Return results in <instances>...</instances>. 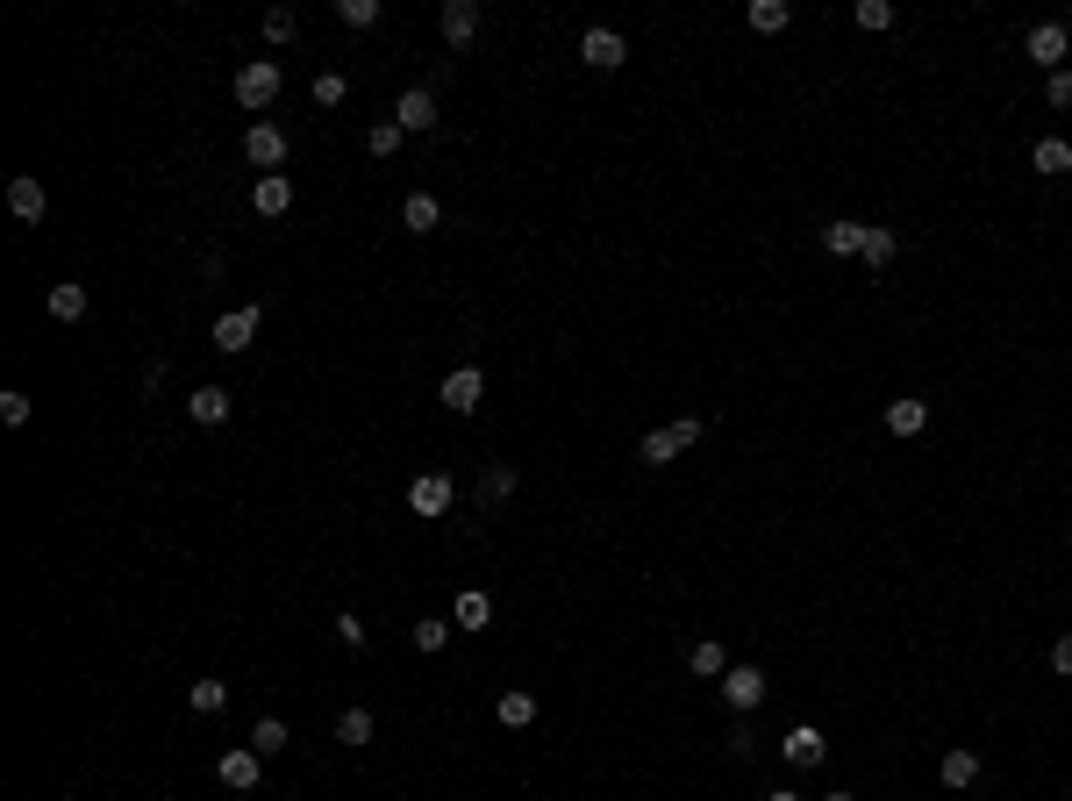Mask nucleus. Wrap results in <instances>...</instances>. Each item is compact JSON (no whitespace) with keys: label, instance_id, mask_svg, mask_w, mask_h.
Segmentation results:
<instances>
[{"label":"nucleus","instance_id":"obj_1","mask_svg":"<svg viewBox=\"0 0 1072 801\" xmlns=\"http://www.w3.org/2000/svg\"><path fill=\"white\" fill-rule=\"evenodd\" d=\"M243 158L257 165V179L279 172L287 165V129H279V122H251V129H243Z\"/></svg>","mask_w":1072,"mask_h":801},{"label":"nucleus","instance_id":"obj_2","mask_svg":"<svg viewBox=\"0 0 1072 801\" xmlns=\"http://www.w3.org/2000/svg\"><path fill=\"white\" fill-rule=\"evenodd\" d=\"M237 101L243 108H273L279 101V58H251V65L237 72Z\"/></svg>","mask_w":1072,"mask_h":801},{"label":"nucleus","instance_id":"obj_3","mask_svg":"<svg viewBox=\"0 0 1072 801\" xmlns=\"http://www.w3.org/2000/svg\"><path fill=\"white\" fill-rule=\"evenodd\" d=\"M1022 51H1030V65H1044V79H1051V72H1065V58H1072V36L1058 29V22H1037Z\"/></svg>","mask_w":1072,"mask_h":801},{"label":"nucleus","instance_id":"obj_4","mask_svg":"<svg viewBox=\"0 0 1072 801\" xmlns=\"http://www.w3.org/2000/svg\"><path fill=\"white\" fill-rule=\"evenodd\" d=\"M686 443H701V423H694V415H680L672 429H651V437H644V465H672Z\"/></svg>","mask_w":1072,"mask_h":801},{"label":"nucleus","instance_id":"obj_5","mask_svg":"<svg viewBox=\"0 0 1072 801\" xmlns=\"http://www.w3.org/2000/svg\"><path fill=\"white\" fill-rule=\"evenodd\" d=\"M393 122H401V129H408V137H429V129H437V93H429V86H408V93H401V101H393Z\"/></svg>","mask_w":1072,"mask_h":801},{"label":"nucleus","instance_id":"obj_6","mask_svg":"<svg viewBox=\"0 0 1072 801\" xmlns=\"http://www.w3.org/2000/svg\"><path fill=\"white\" fill-rule=\"evenodd\" d=\"M722 701H730L736 716H751V709L766 701V673H758V665H730V673H722Z\"/></svg>","mask_w":1072,"mask_h":801},{"label":"nucleus","instance_id":"obj_7","mask_svg":"<svg viewBox=\"0 0 1072 801\" xmlns=\"http://www.w3.org/2000/svg\"><path fill=\"white\" fill-rule=\"evenodd\" d=\"M257 323H265L257 308H229V315H215V351H229V359H237V351H251Z\"/></svg>","mask_w":1072,"mask_h":801},{"label":"nucleus","instance_id":"obj_8","mask_svg":"<svg viewBox=\"0 0 1072 801\" xmlns=\"http://www.w3.org/2000/svg\"><path fill=\"white\" fill-rule=\"evenodd\" d=\"M579 58H587L594 72H615L622 58H630V43H622V29H587L579 36Z\"/></svg>","mask_w":1072,"mask_h":801},{"label":"nucleus","instance_id":"obj_9","mask_svg":"<svg viewBox=\"0 0 1072 801\" xmlns=\"http://www.w3.org/2000/svg\"><path fill=\"white\" fill-rule=\"evenodd\" d=\"M479 393H487V379H479V365H458V373H443V409L451 415H472Z\"/></svg>","mask_w":1072,"mask_h":801},{"label":"nucleus","instance_id":"obj_10","mask_svg":"<svg viewBox=\"0 0 1072 801\" xmlns=\"http://www.w3.org/2000/svg\"><path fill=\"white\" fill-rule=\"evenodd\" d=\"M257 766H265V759H257L251 744H237V751H222V759H215V780L237 787V794H251V787H257Z\"/></svg>","mask_w":1072,"mask_h":801},{"label":"nucleus","instance_id":"obj_11","mask_svg":"<svg viewBox=\"0 0 1072 801\" xmlns=\"http://www.w3.org/2000/svg\"><path fill=\"white\" fill-rule=\"evenodd\" d=\"M251 208H257L265 222H279V215L293 208V179H287V172H265V179L251 187Z\"/></svg>","mask_w":1072,"mask_h":801},{"label":"nucleus","instance_id":"obj_12","mask_svg":"<svg viewBox=\"0 0 1072 801\" xmlns=\"http://www.w3.org/2000/svg\"><path fill=\"white\" fill-rule=\"evenodd\" d=\"M229 409H237V401H229V387H193V393H187V415H193L201 429H222V423H229Z\"/></svg>","mask_w":1072,"mask_h":801},{"label":"nucleus","instance_id":"obj_13","mask_svg":"<svg viewBox=\"0 0 1072 801\" xmlns=\"http://www.w3.org/2000/svg\"><path fill=\"white\" fill-rule=\"evenodd\" d=\"M472 36H479V8H472V0H443V43L465 51Z\"/></svg>","mask_w":1072,"mask_h":801},{"label":"nucleus","instance_id":"obj_14","mask_svg":"<svg viewBox=\"0 0 1072 801\" xmlns=\"http://www.w3.org/2000/svg\"><path fill=\"white\" fill-rule=\"evenodd\" d=\"M408 509L415 515H443V509H451V473H423L408 487Z\"/></svg>","mask_w":1072,"mask_h":801},{"label":"nucleus","instance_id":"obj_15","mask_svg":"<svg viewBox=\"0 0 1072 801\" xmlns=\"http://www.w3.org/2000/svg\"><path fill=\"white\" fill-rule=\"evenodd\" d=\"M786 766H822V759H830V744H822V730L816 723H800V730H786Z\"/></svg>","mask_w":1072,"mask_h":801},{"label":"nucleus","instance_id":"obj_16","mask_svg":"<svg viewBox=\"0 0 1072 801\" xmlns=\"http://www.w3.org/2000/svg\"><path fill=\"white\" fill-rule=\"evenodd\" d=\"M936 780L951 787V794H966L972 780H980V751H966V744H951L944 751V766H936Z\"/></svg>","mask_w":1072,"mask_h":801},{"label":"nucleus","instance_id":"obj_17","mask_svg":"<svg viewBox=\"0 0 1072 801\" xmlns=\"http://www.w3.org/2000/svg\"><path fill=\"white\" fill-rule=\"evenodd\" d=\"M8 208H15L22 222H43V179H29V172H22V179H8Z\"/></svg>","mask_w":1072,"mask_h":801},{"label":"nucleus","instance_id":"obj_18","mask_svg":"<svg viewBox=\"0 0 1072 801\" xmlns=\"http://www.w3.org/2000/svg\"><path fill=\"white\" fill-rule=\"evenodd\" d=\"M401 229H415V237H429V229H443V208H437V193H408V201H401Z\"/></svg>","mask_w":1072,"mask_h":801},{"label":"nucleus","instance_id":"obj_19","mask_svg":"<svg viewBox=\"0 0 1072 801\" xmlns=\"http://www.w3.org/2000/svg\"><path fill=\"white\" fill-rule=\"evenodd\" d=\"M886 429L894 437H922L930 429V401H886Z\"/></svg>","mask_w":1072,"mask_h":801},{"label":"nucleus","instance_id":"obj_20","mask_svg":"<svg viewBox=\"0 0 1072 801\" xmlns=\"http://www.w3.org/2000/svg\"><path fill=\"white\" fill-rule=\"evenodd\" d=\"M822 251L830 258H858L866 251V222H830V229H822Z\"/></svg>","mask_w":1072,"mask_h":801},{"label":"nucleus","instance_id":"obj_21","mask_svg":"<svg viewBox=\"0 0 1072 801\" xmlns=\"http://www.w3.org/2000/svg\"><path fill=\"white\" fill-rule=\"evenodd\" d=\"M686 665H694L701 680H722V673H730V651L715 644V637H701V644H694V651H686Z\"/></svg>","mask_w":1072,"mask_h":801},{"label":"nucleus","instance_id":"obj_22","mask_svg":"<svg viewBox=\"0 0 1072 801\" xmlns=\"http://www.w3.org/2000/svg\"><path fill=\"white\" fill-rule=\"evenodd\" d=\"M1030 165H1037L1044 179H1058V172H1072V143L1065 137H1044L1037 151H1030Z\"/></svg>","mask_w":1072,"mask_h":801},{"label":"nucleus","instance_id":"obj_23","mask_svg":"<svg viewBox=\"0 0 1072 801\" xmlns=\"http://www.w3.org/2000/svg\"><path fill=\"white\" fill-rule=\"evenodd\" d=\"M451 623H458V630H487V623H494V601H487V595L472 587V595H458V609H451Z\"/></svg>","mask_w":1072,"mask_h":801},{"label":"nucleus","instance_id":"obj_24","mask_svg":"<svg viewBox=\"0 0 1072 801\" xmlns=\"http://www.w3.org/2000/svg\"><path fill=\"white\" fill-rule=\"evenodd\" d=\"M187 709H193V716H222V709H229V687H222V680H193L187 687Z\"/></svg>","mask_w":1072,"mask_h":801},{"label":"nucleus","instance_id":"obj_25","mask_svg":"<svg viewBox=\"0 0 1072 801\" xmlns=\"http://www.w3.org/2000/svg\"><path fill=\"white\" fill-rule=\"evenodd\" d=\"M786 22H794V8H786V0H751V29H758V36H780Z\"/></svg>","mask_w":1072,"mask_h":801},{"label":"nucleus","instance_id":"obj_26","mask_svg":"<svg viewBox=\"0 0 1072 801\" xmlns=\"http://www.w3.org/2000/svg\"><path fill=\"white\" fill-rule=\"evenodd\" d=\"M337 744H373V709H343V716H337Z\"/></svg>","mask_w":1072,"mask_h":801},{"label":"nucleus","instance_id":"obj_27","mask_svg":"<svg viewBox=\"0 0 1072 801\" xmlns=\"http://www.w3.org/2000/svg\"><path fill=\"white\" fill-rule=\"evenodd\" d=\"M501 723H508V730H529V723H537V694L508 687V694H501Z\"/></svg>","mask_w":1072,"mask_h":801},{"label":"nucleus","instance_id":"obj_28","mask_svg":"<svg viewBox=\"0 0 1072 801\" xmlns=\"http://www.w3.org/2000/svg\"><path fill=\"white\" fill-rule=\"evenodd\" d=\"M251 751H257V759L287 751V723H279V716H257V723H251Z\"/></svg>","mask_w":1072,"mask_h":801},{"label":"nucleus","instance_id":"obj_29","mask_svg":"<svg viewBox=\"0 0 1072 801\" xmlns=\"http://www.w3.org/2000/svg\"><path fill=\"white\" fill-rule=\"evenodd\" d=\"M51 315H58V323H79V315H86V287H79V279L51 287Z\"/></svg>","mask_w":1072,"mask_h":801},{"label":"nucleus","instance_id":"obj_30","mask_svg":"<svg viewBox=\"0 0 1072 801\" xmlns=\"http://www.w3.org/2000/svg\"><path fill=\"white\" fill-rule=\"evenodd\" d=\"M401 143H408V129H401V122H373V129H365V151H373V158H393Z\"/></svg>","mask_w":1072,"mask_h":801},{"label":"nucleus","instance_id":"obj_31","mask_svg":"<svg viewBox=\"0 0 1072 801\" xmlns=\"http://www.w3.org/2000/svg\"><path fill=\"white\" fill-rule=\"evenodd\" d=\"M894 251H901V237H894V229H872V222H866V251H858V258H866V265H894Z\"/></svg>","mask_w":1072,"mask_h":801},{"label":"nucleus","instance_id":"obj_32","mask_svg":"<svg viewBox=\"0 0 1072 801\" xmlns=\"http://www.w3.org/2000/svg\"><path fill=\"white\" fill-rule=\"evenodd\" d=\"M351 101V79L343 72H315V108H343Z\"/></svg>","mask_w":1072,"mask_h":801},{"label":"nucleus","instance_id":"obj_33","mask_svg":"<svg viewBox=\"0 0 1072 801\" xmlns=\"http://www.w3.org/2000/svg\"><path fill=\"white\" fill-rule=\"evenodd\" d=\"M293 29H301V15H293V8H265V43H293Z\"/></svg>","mask_w":1072,"mask_h":801},{"label":"nucleus","instance_id":"obj_34","mask_svg":"<svg viewBox=\"0 0 1072 801\" xmlns=\"http://www.w3.org/2000/svg\"><path fill=\"white\" fill-rule=\"evenodd\" d=\"M337 22H343V29H373V22H379V0H337Z\"/></svg>","mask_w":1072,"mask_h":801},{"label":"nucleus","instance_id":"obj_35","mask_svg":"<svg viewBox=\"0 0 1072 801\" xmlns=\"http://www.w3.org/2000/svg\"><path fill=\"white\" fill-rule=\"evenodd\" d=\"M415 651H443V637H451V623H443V615H423V623H415Z\"/></svg>","mask_w":1072,"mask_h":801},{"label":"nucleus","instance_id":"obj_36","mask_svg":"<svg viewBox=\"0 0 1072 801\" xmlns=\"http://www.w3.org/2000/svg\"><path fill=\"white\" fill-rule=\"evenodd\" d=\"M858 29H894V0H858Z\"/></svg>","mask_w":1072,"mask_h":801},{"label":"nucleus","instance_id":"obj_37","mask_svg":"<svg viewBox=\"0 0 1072 801\" xmlns=\"http://www.w3.org/2000/svg\"><path fill=\"white\" fill-rule=\"evenodd\" d=\"M29 415H36V401H29V393H15V387H8V393H0V423H29Z\"/></svg>","mask_w":1072,"mask_h":801},{"label":"nucleus","instance_id":"obj_38","mask_svg":"<svg viewBox=\"0 0 1072 801\" xmlns=\"http://www.w3.org/2000/svg\"><path fill=\"white\" fill-rule=\"evenodd\" d=\"M479 495H487V501H494V509H501V501L515 495V473H508V465H494V473L479 479Z\"/></svg>","mask_w":1072,"mask_h":801},{"label":"nucleus","instance_id":"obj_39","mask_svg":"<svg viewBox=\"0 0 1072 801\" xmlns=\"http://www.w3.org/2000/svg\"><path fill=\"white\" fill-rule=\"evenodd\" d=\"M329 630H337V644H351V651H357V644H365V623H357V615H351V609H343V615H337V623H329Z\"/></svg>","mask_w":1072,"mask_h":801},{"label":"nucleus","instance_id":"obj_40","mask_svg":"<svg viewBox=\"0 0 1072 801\" xmlns=\"http://www.w3.org/2000/svg\"><path fill=\"white\" fill-rule=\"evenodd\" d=\"M1044 101H1051V108H1072V72H1051V79H1044Z\"/></svg>","mask_w":1072,"mask_h":801},{"label":"nucleus","instance_id":"obj_41","mask_svg":"<svg viewBox=\"0 0 1072 801\" xmlns=\"http://www.w3.org/2000/svg\"><path fill=\"white\" fill-rule=\"evenodd\" d=\"M1051 673H1058V680H1072V630L1051 644Z\"/></svg>","mask_w":1072,"mask_h":801},{"label":"nucleus","instance_id":"obj_42","mask_svg":"<svg viewBox=\"0 0 1072 801\" xmlns=\"http://www.w3.org/2000/svg\"><path fill=\"white\" fill-rule=\"evenodd\" d=\"M766 801H800V794H786V787H772V794H766Z\"/></svg>","mask_w":1072,"mask_h":801},{"label":"nucleus","instance_id":"obj_43","mask_svg":"<svg viewBox=\"0 0 1072 801\" xmlns=\"http://www.w3.org/2000/svg\"><path fill=\"white\" fill-rule=\"evenodd\" d=\"M822 801H852V794H844V787H836V794H822Z\"/></svg>","mask_w":1072,"mask_h":801}]
</instances>
